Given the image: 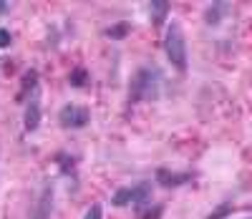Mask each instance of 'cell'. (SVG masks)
Instances as JSON below:
<instances>
[{"label": "cell", "instance_id": "obj_1", "mask_svg": "<svg viewBox=\"0 0 252 219\" xmlns=\"http://www.w3.org/2000/svg\"><path fill=\"white\" fill-rule=\"evenodd\" d=\"M159 86H161V73H159L157 65H141V68L134 73L131 83H129V106L157 98Z\"/></svg>", "mask_w": 252, "mask_h": 219}, {"label": "cell", "instance_id": "obj_2", "mask_svg": "<svg viewBox=\"0 0 252 219\" xmlns=\"http://www.w3.org/2000/svg\"><path fill=\"white\" fill-rule=\"evenodd\" d=\"M164 53H166V61L172 63V68H177L179 73L187 71L189 65V58H187V38H184V31L177 20H172L166 26V35H164Z\"/></svg>", "mask_w": 252, "mask_h": 219}, {"label": "cell", "instance_id": "obj_3", "mask_svg": "<svg viewBox=\"0 0 252 219\" xmlns=\"http://www.w3.org/2000/svg\"><path fill=\"white\" fill-rule=\"evenodd\" d=\"M89 121H91V111L78 103H66L58 114L61 128H83V126H89Z\"/></svg>", "mask_w": 252, "mask_h": 219}, {"label": "cell", "instance_id": "obj_4", "mask_svg": "<svg viewBox=\"0 0 252 219\" xmlns=\"http://www.w3.org/2000/svg\"><path fill=\"white\" fill-rule=\"evenodd\" d=\"M192 179H194L192 171H172V169H164V166L157 169V184L161 189H179V187L189 184Z\"/></svg>", "mask_w": 252, "mask_h": 219}, {"label": "cell", "instance_id": "obj_5", "mask_svg": "<svg viewBox=\"0 0 252 219\" xmlns=\"http://www.w3.org/2000/svg\"><path fill=\"white\" fill-rule=\"evenodd\" d=\"M53 196H56L53 184H51V182H43V189H40V196H38V204H35V209H33V219H51Z\"/></svg>", "mask_w": 252, "mask_h": 219}, {"label": "cell", "instance_id": "obj_6", "mask_svg": "<svg viewBox=\"0 0 252 219\" xmlns=\"http://www.w3.org/2000/svg\"><path fill=\"white\" fill-rule=\"evenodd\" d=\"M23 128L28 131V134H33V131L40 128V101H38V91L28 98L26 103V114H23Z\"/></svg>", "mask_w": 252, "mask_h": 219}, {"label": "cell", "instance_id": "obj_7", "mask_svg": "<svg viewBox=\"0 0 252 219\" xmlns=\"http://www.w3.org/2000/svg\"><path fill=\"white\" fill-rule=\"evenodd\" d=\"M169 3L166 0H154V3H149V15H152V26L154 28H161L166 23V15H169Z\"/></svg>", "mask_w": 252, "mask_h": 219}, {"label": "cell", "instance_id": "obj_8", "mask_svg": "<svg viewBox=\"0 0 252 219\" xmlns=\"http://www.w3.org/2000/svg\"><path fill=\"white\" fill-rule=\"evenodd\" d=\"M38 91V71H26L23 78H20V94H18V101H23L26 96H33Z\"/></svg>", "mask_w": 252, "mask_h": 219}, {"label": "cell", "instance_id": "obj_9", "mask_svg": "<svg viewBox=\"0 0 252 219\" xmlns=\"http://www.w3.org/2000/svg\"><path fill=\"white\" fill-rule=\"evenodd\" d=\"M227 3H209L207 10H204V23L212 28V26H220V20L227 15Z\"/></svg>", "mask_w": 252, "mask_h": 219}, {"label": "cell", "instance_id": "obj_10", "mask_svg": "<svg viewBox=\"0 0 252 219\" xmlns=\"http://www.w3.org/2000/svg\"><path fill=\"white\" fill-rule=\"evenodd\" d=\"M111 204L114 207H131L134 204V187H124L111 196Z\"/></svg>", "mask_w": 252, "mask_h": 219}, {"label": "cell", "instance_id": "obj_11", "mask_svg": "<svg viewBox=\"0 0 252 219\" xmlns=\"http://www.w3.org/2000/svg\"><path fill=\"white\" fill-rule=\"evenodd\" d=\"M89 81H91L89 71H86V68H81V65H78V68H73L71 76H68V83L73 86V89H86Z\"/></svg>", "mask_w": 252, "mask_h": 219}, {"label": "cell", "instance_id": "obj_12", "mask_svg": "<svg viewBox=\"0 0 252 219\" xmlns=\"http://www.w3.org/2000/svg\"><path fill=\"white\" fill-rule=\"evenodd\" d=\"M131 33V23H126V20H119V23H114L111 28H106V35L111 40H121Z\"/></svg>", "mask_w": 252, "mask_h": 219}, {"label": "cell", "instance_id": "obj_13", "mask_svg": "<svg viewBox=\"0 0 252 219\" xmlns=\"http://www.w3.org/2000/svg\"><path fill=\"white\" fill-rule=\"evenodd\" d=\"M56 161L61 164V171H63V174H73V164H76L73 156H68V154H58Z\"/></svg>", "mask_w": 252, "mask_h": 219}, {"label": "cell", "instance_id": "obj_14", "mask_svg": "<svg viewBox=\"0 0 252 219\" xmlns=\"http://www.w3.org/2000/svg\"><path fill=\"white\" fill-rule=\"evenodd\" d=\"M232 204H220L212 214H209V217H204V219H224V217H229V214H232Z\"/></svg>", "mask_w": 252, "mask_h": 219}, {"label": "cell", "instance_id": "obj_15", "mask_svg": "<svg viewBox=\"0 0 252 219\" xmlns=\"http://www.w3.org/2000/svg\"><path fill=\"white\" fill-rule=\"evenodd\" d=\"M83 219H103V207L101 204H94L89 212H86V217Z\"/></svg>", "mask_w": 252, "mask_h": 219}, {"label": "cell", "instance_id": "obj_16", "mask_svg": "<svg viewBox=\"0 0 252 219\" xmlns=\"http://www.w3.org/2000/svg\"><path fill=\"white\" fill-rule=\"evenodd\" d=\"M10 40H13L10 31L8 28H0V48H10Z\"/></svg>", "mask_w": 252, "mask_h": 219}, {"label": "cell", "instance_id": "obj_17", "mask_svg": "<svg viewBox=\"0 0 252 219\" xmlns=\"http://www.w3.org/2000/svg\"><path fill=\"white\" fill-rule=\"evenodd\" d=\"M164 212V207H152L149 212H141V219H159Z\"/></svg>", "mask_w": 252, "mask_h": 219}, {"label": "cell", "instance_id": "obj_18", "mask_svg": "<svg viewBox=\"0 0 252 219\" xmlns=\"http://www.w3.org/2000/svg\"><path fill=\"white\" fill-rule=\"evenodd\" d=\"M8 10H10V3H8V0H0V15L8 13Z\"/></svg>", "mask_w": 252, "mask_h": 219}, {"label": "cell", "instance_id": "obj_19", "mask_svg": "<svg viewBox=\"0 0 252 219\" xmlns=\"http://www.w3.org/2000/svg\"><path fill=\"white\" fill-rule=\"evenodd\" d=\"M247 219H252V217H247Z\"/></svg>", "mask_w": 252, "mask_h": 219}]
</instances>
